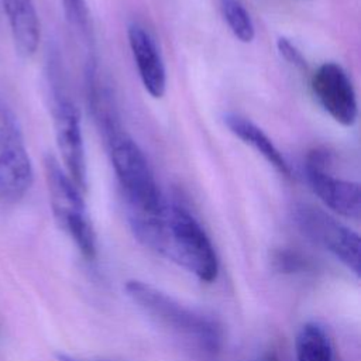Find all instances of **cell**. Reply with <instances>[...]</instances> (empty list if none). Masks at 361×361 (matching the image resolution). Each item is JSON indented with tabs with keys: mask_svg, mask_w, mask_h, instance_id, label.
I'll return each instance as SVG.
<instances>
[{
	"mask_svg": "<svg viewBox=\"0 0 361 361\" xmlns=\"http://www.w3.org/2000/svg\"><path fill=\"white\" fill-rule=\"evenodd\" d=\"M255 361H279L274 354H271V353H268V354H265V355H262V357H259L258 360H255Z\"/></svg>",
	"mask_w": 361,
	"mask_h": 361,
	"instance_id": "cell-18",
	"label": "cell"
},
{
	"mask_svg": "<svg viewBox=\"0 0 361 361\" xmlns=\"http://www.w3.org/2000/svg\"><path fill=\"white\" fill-rule=\"evenodd\" d=\"M97 121L106 138L134 237L148 250L165 255L168 202L158 188L147 157L134 138L123 130L116 111L102 116Z\"/></svg>",
	"mask_w": 361,
	"mask_h": 361,
	"instance_id": "cell-1",
	"label": "cell"
},
{
	"mask_svg": "<svg viewBox=\"0 0 361 361\" xmlns=\"http://www.w3.org/2000/svg\"><path fill=\"white\" fill-rule=\"evenodd\" d=\"M296 361H334L330 334L319 322L305 323L295 340Z\"/></svg>",
	"mask_w": 361,
	"mask_h": 361,
	"instance_id": "cell-13",
	"label": "cell"
},
{
	"mask_svg": "<svg viewBox=\"0 0 361 361\" xmlns=\"http://www.w3.org/2000/svg\"><path fill=\"white\" fill-rule=\"evenodd\" d=\"M127 37L145 92L154 99H161L166 92V69L154 37L138 23L128 25Z\"/></svg>",
	"mask_w": 361,
	"mask_h": 361,
	"instance_id": "cell-10",
	"label": "cell"
},
{
	"mask_svg": "<svg viewBox=\"0 0 361 361\" xmlns=\"http://www.w3.org/2000/svg\"><path fill=\"white\" fill-rule=\"evenodd\" d=\"M124 289L138 309L172 334L207 355H214L220 351L223 330L212 316L183 305L144 281H127Z\"/></svg>",
	"mask_w": 361,
	"mask_h": 361,
	"instance_id": "cell-2",
	"label": "cell"
},
{
	"mask_svg": "<svg viewBox=\"0 0 361 361\" xmlns=\"http://www.w3.org/2000/svg\"><path fill=\"white\" fill-rule=\"evenodd\" d=\"M293 221L300 233L316 245L329 251L357 278L360 276V235L320 207L299 203Z\"/></svg>",
	"mask_w": 361,
	"mask_h": 361,
	"instance_id": "cell-6",
	"label": "cell"
},
{
	"mask_svg": "<svg viewBox=\"0 0 361 361\" xmlns=\"http://www.w3.org/2000/svg\"><path fill=\"white\" fill-rule=\"evenodd\" d=\"M312 90L319 104L336 123L351 127L357 121V94L343 66L336 62L322 63L312 76Z\"/></svg>",
	"mask_w": 361,
	"mask_h": 361,
	"instance_id": "cell-9",
	"label": "cell"
},
{
	"mask_svg": "<svg viewBox=\"0 0 361 361\" xmlns=\"http://www.w3.org/2000/svg\"><path fill=\"white\" fill-rule=\"evenodd\" d=\"M63 14L69 25L80 35L90 34V11L86 0H61Z\"/></svg>",
	"mask_w": 361,
	"mask_h": 361,
	"instance_id": "cell-15",
	"label": "cell"
},
{
	"mask_svg": "<svg viewBox=\"0 0 361 361\" xmlns=\"http://www.w3.org/2000/svg\"><path fill=\"white\" fill-rule=\"evenodd\" d=\"M52 116L56 145L65 166L63 169L85 193L87 188V168L80 114L56 76L52 79Z\"/></svg>",
	"mask_w": 361,
	"mask_h": 361,
	"instance_id": "cell-7",
	"label": "cell"
},
{
	"mask_svg": "<svg viewBox=\"0 0 361 361\" xmlns=\"http://www.w3.org/2000/svg\"><path fill=\"white\" fill-rule=\"evenodd\" d=\"M276 47H278V51L281 54V56L289 62L290 65H293L295 68L298 69H306V59L305 56L302 55V52L296 48L295 44H292L288 38L285 37H281L278 38L276 41Z\"/></svg>",
	"mask_w": 361,
	"mask_h": 361,
	"instance_id": "cell-16",
	"label": "cell"
},
{
	"mask_svg": "<svg viewBox=\"0 0 361 361\" xmlns=\"http://www.w3.org/2000/svg\"><path fill=\"white\" fill-rule=\"evenodd\" d=\"M200 282L217 279L220 262L216 248L200 221L182 204L168 203L165 255Z\"/></svg>",
	"mask_w": 361,
	"mask_h": 361,
	"instance_id": "cell-3",
	"label": "cell"
},
{
	"mask_svg": "<svg viewBox=\"0 0 361 361\" xmlns=\"http://www.w3.org/2000/svg\"><path fill=\"white\" fill-rule=\"evenodd\" d=\"M44 168L51 207L58 224L72 238L86 259H94L97 240L86 210L83 192L52 155L45 157Z\"/></svg>",
	"mask_w": 361,
	"mask_h": 361,
	"instance_id": "cell-4",
	"label": "cell"
},
{
	"mask_svg": "<svg viewBox=\"0 0 361 361\" xmlns=\"http://www.w3.org/2000/svg\"><path fill=\"white\" fill-rule=\"evenodd\" d=\"M32 179V165L20 123L0 97V203L14 204L21 200Z\"/></svg>",
	"mask_w": 361,
	"mask_h": 361,
	"instance_id": "cell-5",
	"label": "cell"
},
{
	"mask_svg": "<svg viewBox=\"0 0 361 361\" xmlns=\"http://www.w3.org/2000/svg\"><path fill=\"white\" fill-rule=\"evenodd\" d=\"M220 8L233 35L241 42H251L255 37V25L244 3L241 0H220Z\"/></svg>",
	"mask_w": 361,
	"mask_h": 361,
	"instance_id": "cell-14",
	"label": "cell"
},
{
	"mask_svg": "<svg viewBox=\"0 0 361 361\" xmlns=\"http://www.w3.org/2000/svg\"><path fill=\"white\" fill-rule=\"evenodd\" d=\"M327 151L314 149L306 158V179L312 192L336 214L358 220L361 216L360 183L337 178L330 172Z\"/></svg>",
	"mask_w": 361,
	"mask_h": 361,
	"instance_id": "cell-8",
	"label": "cell"
},
{
	"mask_svg": "<svg viewBox=\"0 0 361 361\" xmlns=\"http://www.w3.org/2000/svg\"><path fill=\"white\" fill-rule=\"evenodd\" d=\"M11 37L21 56H31L39 45L41 27L34 0H1Z\"/></svg>",
	"mask_w": 361,
	"mask_h": 361,
	"instance_id": "cell-11",
	"label": "cell"
},
{
	"mask_svg": "<svg viewBox=\"0 0 361 361\" xmlns=\"http://www.w3.org/2000/svg\"><path fill=\"white\" fill-rule=\"evenodd\" d=\"M58 361H102V360H86V358H76L68 354H59Z\"/></svg>",
	"mask_w": 361,
	"mask_h": 361,
	"instance_id": "cell-17",
	"label": "cell"
},
{
	"mask_svg": "<svg viewBox=\"0 0 361 361\" xmlns=\"http://www.w3.org/2000/svg\"><path fill=\"white\" fill-rule=\"evenodd\" d=\"M223 120L231 134L261 154L281 175L286 178L292 176L290 165L272 140L262 131V128H259L251 120L234 113L224 114Z\"/></svg>",
	"mask_w": 361,
	"mask_h": 361,
	"instance_id": "cell-12",
	"label": "cell"
}]
</instances>
